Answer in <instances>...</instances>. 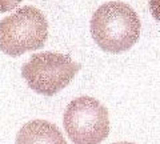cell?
<instances>
[{
	"label": "cell",
	"mask_w": 160,
	"mask_h": 144,
	"mask_svg": "<svg viewBox=\"0 0 160 144\" xmlns=\"http://www.w3.org/2000/svg\"><path fill=\"white\" fill-rule=\"evenodd\" d=\"M48 39V23L38 8L26 6L0 22V51L20 56L42 48Z\"/></svg>",
	"instance_id": "2"
},
{
	"label": "cell",
	"mask_w": 160,
	"mask_h": 144,
	"mask_svg": "<svg viewBox=\"0 0 160 144\" xmlns=\"http://www.w3.org/2000/svg\"><path fill=\"white\" fill-rule=\"evenodd\" d=\"M23 0H0V13L15 9Z\"/></svg>",
	"instance_id": "6"
},
{
	"label": "cell",
	"mask_w": 160,
	"mask_h": 144,
	"mask_svg": "<svg viewBox=\"0 0 160 144\" xmlns=\"http://www.w3.org/2000/svg\"><path fill=\"white\" fill-rule=\"evenodd\" d=\"M79 63L68 55L56 52H42L32 55L22 68V75L29 88L46 96L66 88L80 71Z\"/></svg>",
	"instance_id": "3"
},
{
	"label": "cell",
	"mask_w": 160,
	"mask_h": 144,
	"mask_svg": "<svg viewBox=\"0 0 160 144\" xmlns=\"http://www.w3.org/2000/svg\"><path fill=\"white\" fill-rule=\"evenodd\" d=\"M15 144H67L62 131L46 120H32L20 128Z\"/></svg>",
	"instance_id": "5"
},
{
	"label": "cell",
	"mask_w": 160,
	"mask_h": 144,
	"mask_svg": "<svg viewBox=\"0 0 160 144\" xmlns=\"http://www.w3.org/2000/svg\"><path fill=\"white\" fill-rule=\"evenodd\" d=\"M113 144H135V143H128V142H122V143H113Z\"/></svg>",
	"instance_id": "8"
},
{
	"label": "cell",
	"mask_w": 160,
	"mask_h": 144,
	"mask_svg": "<svg viewBox=\"0 0 160 144\" xmlns=\"http://www.w3.org/2000/svg\"><path fill=\"white\" fill-rule=\"evenodd\" d=\"M140 19L126 3L109 2L100 6L91 19V35L106 52L122 53L139 40Z\"/></svg>",
	"instance_id": "1"
},
{
	"label": "cell",
	"mask_w": 160,
	"mask_h": 144,
	"mask_svg": "<svg viewBox=\"0 0 160 144\" xmlns=\"http://www.w3.org/2000/svg\"><path fill=\"white\" fill-rule=\"evenodd\" d=\"M63 124L73 144H100L109 133L107 108L89 96L78 97L68 104Z\"/></svg>",
	"instance_id": "4"
},
{
	"label": "cell",
	"mask_w": 160,
	"mask_h": 144,
	"mask_svg": "<svg viewBox=\"0 0 160 144\" xmlns=\"http://www.w3.org/2000/svg\"><path fill=\"white\" fill-rule=\"evenodd\" d=\"M149 9L155 20L160 22V0H149Z\"/></svg>",
	"instance_id": "7"
}]
</instances>
